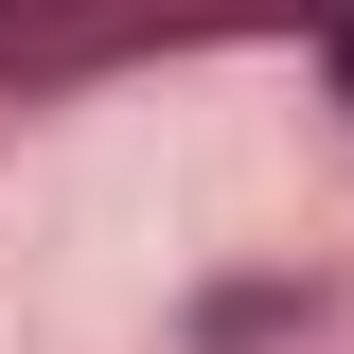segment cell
Here are the masks:
<instances>
[{
	"mask_svg": "<svg viewBox=\"0 0 354 354\" xmlns=\"http://www.w3.org/2000/svg\"><path fill=\"white\" fill-rule=\"evenodd\" d=\"M337 71H354V36H337Z\"/></svg>",
	"mask_w": 354,
	"mask_h": 354,
	"instance_id": "6da1fadb",
	"label": "cell"
}]
</instances>
